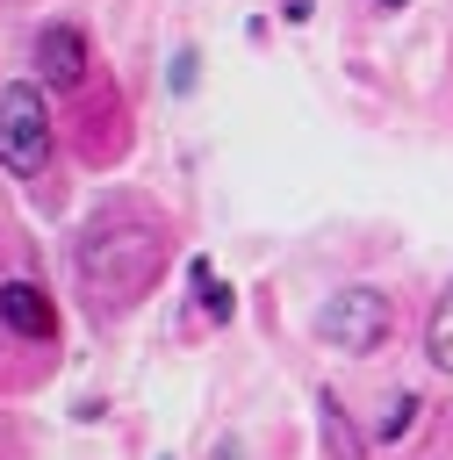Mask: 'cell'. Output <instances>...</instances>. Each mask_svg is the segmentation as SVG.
Listing matches in <instances>:
<instances>
[{
    "instance_id": "obj_1",
    "label": "cell",
    "mask_w": 453,
    "mask_h": 460,
    "mask_svg": "<svg viewBox=\"0 0 453 460\" xmlns=\"http://www.w3.org/2000/svg\"><path fill=\"white\" fill-rule=\"evenodd\" d=\"M72 266H79V288H86L93 309H129L165 273V223L144 216L137 201H115L79 230Z\"/></svg>"
},
{
    "instance_id": "obj_7",
    "label": "cell",
    "mask_w": 453,
    "mask_h": 460,
    "mask_svg": "<svg viewBox=\"0 0 453 460\" xmlns=\"http://www.w3.org/2000/svg\"><path fill=\"white\" fill-rule=\"evenodd\" d=\"M316 410H324V446H331V460H360L367 446H360V431H352V417H345V402H338V395H324Z\"/></svg>"
},
{
    "instance_id": "obj_10",
    "label": "cell",
    "mask_w": 453,
    "mask_h": 460,
    "mask_svg": "<svg viewBox=\"0 0 453 460\" xmlns=\"http://www.w3.org/2000/svg\"><path fill=\"white\" fill-rule=\"evenodd\" d=\"M381 7H410V0H381Z\"/></svg>"
},
{
    "instance_id": "obj_4",
    "label": "cell",
    "mask_w": 453,
    "mask_h": 460,
    "mask_svg": "<svg viewBox=\"0 0 453 460\" xmlns=\"http://www.w3.org/2000/svg\"><path fill=\"white\" fill-rule=\"evenodd\" d=\"M36 65H43L50 86H79L86 65H93L86 29H79V22H43V29H36Z\"/></svg>"
},
{
    "instance_id": "obj_8",
    "label": "cell",
    "mask_w": 453,
    "mask_h": 460,
    "mask_svg": "<svg viewBox=\"0 0 453 460\" xmlns=\"http://www.w3.org/2000/svg\"><path fill=\"white\" fill-rule=\"evenodd\" d=\"M194 295H201V309H209L216 323H230V309H237V302H230V288L216 280V266H209V259H194Z\"/></svg>"
},
{
    "instance_id": "obj_2",
    "label": "cell",
    "mask_w": 453,
    "mask_h": 460,
    "mask_svg": "<svg viewBox=\"0 0 453 460\" xmlns=\"http://www.w3.org/2000/svg\"><path fill=\"white\" fill-rule=\"evenodd\" d=\"M0 165L22 172V180H36L50 165V108L29 79L0 86Z\"/></svg>"
},
{
    "instance_id": "obj_3",
    "label": "cell",
    "mask_w": 453,
    "mask_h": 460,
    "mask_svg": "<svg viewBox=\"0 0 453 460\" xmlns=\"http://www.w3.org/2000/svg\"><path fill=\"white\" fill-rule=\"evenodd\" d=\"M388 323H395V309H388L381 288H345V295H331L324 316H316V331H324L338 352H352V359L381 352V345H388Z\"/></svg>"
},
{
    "instance_id": "obj_5",
    "label": "cell",
    "mask_w": 453,
    "mask_h": 460,
    "mask_svg": "<svg viewBox=\"0 0 453 460\" xmlns=\"http://www.w3.org/2000/svg\"><path fill=\"white\" fill-rule=\"evenodd\" d=\"M0 323L22 331V338H50L58 331V309L43 302L36 280H0Z\"/></svg>"
},
{
    "instance_id": "obj_6",
    "label": "cell",
    "mask_w": 453,
    "mask_h": 460,
    "mask_svg": "<svg viewBox=\"0 0 453 460\" xmlns=\"http://www.w3.org/2000/svg\"><path fill=\"white\" fill-rule=\"evenodd\" d=\"M424 359H431L439 374H453V288L431 302V323H424Z\"/></svg>"
},
{
    "instance_id": "obj_9",
    "label": "cell",
    "mask_w": 453,
    "mask_h": 460,
    "mask_svg": "<svg viewBox=\"0 0 453 460\" xmlns=\"http://www.w3.org/2000/svg\"><path fill=\"white\" fill-rule=\"evenodd\" d=\"M410 424H417V395H395V402L381 410V424H374V431H381V438H403Z\"/></svg>"
}]
</instances>
